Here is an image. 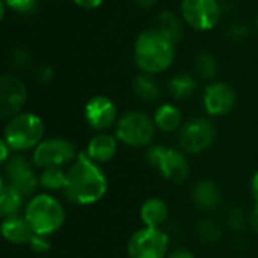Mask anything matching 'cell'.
<instances>
[{
	"instance_id": "obj_30",
	"label": "cell",
	"mask_w": 258,
	"mask_h": 258,
	"mask_svg": "<svg viewBox=\"0 0 258 258\" xmlns=\"http://www.w3.org/2000/svg\"><path fill=\"white\" fill-rule=\"evenodd\" d=\"M29 246H30V249H32L35 254H45V252L50 251L51 243H50L48 236L35 234V236L32 237V240L29 242Z\"/></svg>"
},
{
	"instance_id": "obj_1",
	"label": "cell",
	"mask_w": 258,
	"mask_h": 258,
	"mask_svg": "<svg viewBox=\"0 0 258 258\" xmlns=\"http://www.w3.org/2000/svg\"><path fill=\"white\" fill-rule=\"evenodd\" d=\"M107 178L101 166L80 151L67 169V181L62 190L68 203L74 206H92L107 192Z\"/></svg>"
},
{
	"instance_id": "obj_4",
	"label": "cell",
	"mask_w": 258,
	"mask_h": 258,
	"mask_svg": "<svg viewBox=\"0 0 258 258\" xmlns=\"http://www.w3.org/2000/svg\"><path fill=\"white\" fill-rule=\"evenodd\" d=\"M45 135L42 119L30 112H21L11 118L5 127L3 141L9 145L12 153H23L35 150Z\"/></svg>"
},
{
	"instance_id": "obj_7",
	"label": "cell",
	"mask_w": 258,
	"mask_h": 258,
	"mask_svg": "<svg viewBox=\"0 0 258 258\" xmlns=\"http://www.w3.org/2000/svg\"><path fill=\"white\" fill-rule=\"evenodd\" d=\"M169 254V234L163 228L142 227L127 242L128 258H166Z\"/></svg>"
},
{
	"instance_id": "obj_15",
	"label": "cell",
	"mask_w": 258,
	"mask_h": 258,
	"mask_svg": "<svg viewBox=\"0 0 258 258\" xmlns=\"http://www.w3.org/2000/svg\"><path fill=\"white\" fill-rule=\"evenodd\" d=\"M192 201L197 209L204 213L215 212L222 203V192L218 183L213 180L204 178L200 180L192 189Z\"/></svg>"
},
{
	"instance_id": "obj_20",
	"label": "cell",
	"mask_w": 258,
	"mask_h": 258,
	"mask_svg": "<svg viewBox=\"0 0 258 258\" xmlns=\"http://www.w3.org/2000/svg\"><path fill=\"white\" fill-rule=\"evenodd\" d=\"M0 184H2V187H0V215H2V218L5 219V218L20 215L23 204H24V198L14 187H11L3 178H0Z\"/></svg>"
},
{
	"instance_id": "obj_12",
	"label": "cell",
	"mask_w": 258,
	"mask_h": 258,
	"mask_svg": "<svg viewBox=\"0 0 258 258\" xmlns=\"http://www.w3.org/2000/svg\"><path fill=\"white\" fill-rule=\"evenodd\" d=\"M26 86L24 83L11 74H5L0 79V116L2 119H11L21 113L26 103Z\"/></svg>"
},
{
	"instance_id": "obj_5",
	"label": "cell",
	"mask_w": 258,
	"mask_h": 258,
	"mask_svg": "<svg viewBox=\"0 0 258 258\" xmlns=\"http://www.w3.org/2000/svg\"><path fill=\"white\" fill-rule=\"evenodd\" d=\"M147 162L165 180L174 184H183L190 174V165L183 150L168 148L165 145H151L147 150Z\"/></svg>"
},
{
	"instance_id": "obj_6",
	"label": "cell",
	"mask_w": 258,
	"mask_h": 258,
	"mask_svg": "<svg viewBox=\"0 0 258 258\" xmlns=\"http://www.w3.org/2000/svg\"><path fill=\"white\" fill-rule=\"evenodd\" d=\"M156 128L154 119H151L147 113L132 110L118 119L115 136L127 147L145 148L151 145L156 136Z\"/></svg>"
},
{
	"instance_id": "obj_11",
	"label": "cell",
	"mask_w": 258,
	"mask_h": 258,
	"mask_svg": "<svg viewBox=\"0 0 258 258\" xmlns=\"http://www.w3.org/2000/svg\"><path fill=\"white\" fill-rule=\"evenodd\" d=\"M183 18L187 24L198 30H210L216 26L221 15L218 0H183Z\"/></svg>"
},
{
	"instance_id": "obj_14",
	"label": "cell",
	"mask_w": 258,
	"mask_h": 258,
	"mask_svg": "<svg viewBox=\"0 0 258 258\" xmlns=\"http://www.w3.org/2000/svg\"><path fill=\"white\" fill-rule=\"evenodd\" d=\"M204 107L210 116H224L231 112L236 104V94L234 89L224 83L216 82L206 88L204 92Z\"/></svg>"
},
{
	"instance_id": "obj_24",
	"label": "cell",
	"mask_w": 258,
	"mask_h": 258,
	"mask_svg": "<svg viewBox=\"0 0 258 258\" xmlns=\"http://www.w3.org/2000/svg\"><path fill=\"white\" fill-rule=\"evenodd\" d=\"M169 92L177 100H186L197 91V82L190 74H177L168 83Z\"/></svg>"
},
{
	"instance_id": "obj_8",
	"label": "cell",
	"mask_w": 258,
	"mask_h": 258,
	"mask_svg": "<svg viewBox=\"0 0 258 258\" xmlns=\"http://www.w3.org/2000/svg\"><path fill=\"white\" fill-rule=\"evenodd\" d=\"M2 178L18 194H21L24 200L36 195V190L39 187V180L38 175L35 174L33 162L21 156L20 153L12 154L3 163Z\"/></svg>"
},
{
	"instance_id": "obj_21",
	"label": "cell",
	"mask_w": 258,
	"mask_h": 258,
	"mask_svg": "<svg viewBox=\"0 0 258 258\" xmlns=\"http://www.w3.org/2000/svg\"><path fill=\"white\" fill-rule=\"evenodd\" d=\"M133 89L138 98L147 103H154L160 98V88L156 83V80L151 77V74H139L136 76L133 82Z\"/></svg>"
},
{
	"instance_id": "obj_32",
	"label": "cell",
	"mask_w": 258,
	"mask_h": 258,
	"mask_svg": "<svg viewBox=\"0 0 258 258\" xmlns=\"http://www.w3.org/2000/svg\"><path fill=\"white\" fill-rule=\"evenodd\" d=\"M166 258H197V255L186 248H177V249L171 251Z\"/></svg>"
},
{
	"instance_id": "obj_29",
	"label": "cell",
	"mask_w": 258,
	"mask_h": 258,
	"mask_svg": "<svg viewBox=\"0 0 258 258\" xmlns=\"http://www.w3.org/2000/svg\"><path fill=\"white\" fill-rule=\"evenodd\" d=\"M3 2L8 8H11L18 14H29L38 5V0H3Z\"/></svg>"
},
{
	"instance_id": "obj_35",
	"label": "cell",
	"mask_w": 258,
	"mask_h": 258,
	"mask_svg": "<svg viewBox=\"0 0 258 258\" xmlns=\"http://www.w3.org/2000/svg\"><path fill=\"white\" fill-rule=\"evenodd\" d=\"M248 225L258 233V204H254V209L251 212V215L248 216Z\"/></svg>"
},
{
	"instance_id": "obj_28",
	"label": "cell",
	"mask_w": 258,
	"mask_h": 258,
	"mask_svg": "<svg viewBox=\"0 0 258 258\" xmlns=\"http://www.w3.org/2000/svg\"><path fill=\"white\" fill-rule=\"evenodd\" d=\"M11 63L18 70H27L32 65V59L24 48L15 47L11 50Z\"/></svg>"
},
{
	"instance_id": "obj_37",
	"label": "cell",
	"mask_w": 258,
	"mask_h": 258,
	"mask_svg": "<svg viewBox=\"0 0 258 258\" xmlns=\"http://www.w3.org/2000/svg\"><path fill=\"white\" fill-rule=\"evenodd\" d=\"M251 194H252V198H254L255 204H258V171L251 178Z\"/></svg>"
},
{
	"instance_id": "obj_16",
	"label": "cell",
	"mask_w": 258,
	"mask_h": 258,
	"mask_svg": "<svg viewBox=\"0 0 258 258\" xmlns=\"http://www.w3.org/2000/svg\"><path fill=\"white\" fill-rule=\"evenodd\" d=\"M116 151H118V138L104 132L92 136L86 147V156L98 165L110 162L115 157Z\"/></svg>"
},
{
	"instance_id": "obj_17",
	"label": "cell",
	"mask_w": 258,
	"mask_h": 258,
	"mask_svg": "<svg viewBox=\"0 0 258 258\" xmlns=\"http://www.w3.org/2000/svg\"><path fill=\"white\" fill-rule=\"evenodd\" d=\"M2 236L11 245H29L35 236L32 227L29 225L24 216H11L5 218L2 222Z\"/></svg>"
},
{
	"instance_id": "obj_3",
	"label": "cell",
	"mask_w": 258,
	"mask_h": 258,
	"mask_svg": "<svg viewBox=\"0 0 258 258\" xmlns=\"http://www.w3.org/2000/svg\"><path fill=\"white\" fill-rule=\"evenodd\" d=\"M24 218L35 234L51 236L62 228L67 215L62 203L44 192L29 198L24 207Z\"/></svg>"
},
{
	"instance_id": "obj_2",
	"label": "cell",
	"mask_w": 258,
	"mask_h": 258,
	"mask_svg": "<svg viewBox=\"0 0 258 258\" xmlns=\"http://www.w3.org/2000/svg\"><path fill=\"white\" fill-rule=\"evenodd\" d=\"M175 42L157 29L142 32L135 44V59L138 67L147 74H157L168 70L175 57Z\"/></svg>"
},
{
	"instance_id": "obj_31",
	"label": "cell",
	"mask_w": 258,
	"mask_h": 258,
	"mask_svg": "<svg viewBox=\"0 0 258 258\" xmlns=\"http://www.w3.org/2000/svg\"><path fill=\"white\" fill-rule=\"evenodd\" d=\"M53 77H54V71H53V68L51 67H48V65H41L38 70H36V79L41 82V83H50L51 80H53Z\"/></svg>"
},
{
	"instance_id": "obj_13",
	"label": "cell",
	"mask_w": 258,
	"mask_h": 258,
	"mask_svg": "<svg viewBox=\"0 0 258 258\" xmlns=\"http://www.w3.org/2000/svg\"><path fill=\"white\" fill-rule=\"evenodd\" d=\"M85 119L92 130L101 133L118 122V109L109 97L95 95L85 106Z\"/></svg>"
},
{
	"instance_id": "obj_33",
	"label": "cell",
	"mask_w": 258,
	"mask_h": 258,
	"mask_svg": "<svg viewBox=\"0 0 258 258\" xmlns=\"http://www.w3.org/2000/svg\"><path fill=\"white\" fill-rule=\"evenodd\" d=\"M248 35V27L246 26H242V24H237V26H233L230 29V36L231 38H236V39H242Z\"/></svg>"
},
{
	"instance_id": "obj_34",
	"label": "cell",
	"mask_w": 258,
	"mask_h": 258,
	"mask_svg": "<svg viewBox=\"0 0 258 258\" xmlns=\"http://www.w3.org/2000/svg\"><path fill=\"white\" fill-rule=\"evenodd\" d=\"M73 2L83 9H95L101 5L103 0H73Z\"/></svg>"
},
{
	"instance_id": "obj_26",
	"label": "cell",
	"mask_w": 258,
	"mask_h": 258,
	"mask_svg": "<svg viewBox=\"0 0 258 258\" xmlns=\"http://www.w3.org/2000/svg\"><path fill=\"white\" fill-rule=\"evenodd\" d=\"M225 227L231 231H240L245 228V225L248 224V216L245 215L243 209L237 207V206H233V207H228L224 213V218H222Z\"/></svg>"
},
{
	"instance_id": "obj_10",
	"label": "cell",
	"mask_w": 258,
	"mask_h": 258,
	"mask_svg": "<svg viewBox=\"0 0 258 258\" xmlns=\"http://www.w3.org/2000/svg\"><path fill=\"white\" fill-rule=\"evenodd\" d=\"M216 139V128L210 119L195 118L186 122L178 133V145L186 154L207 151Z\"/></svg>"
},
{
	"instance_id": "obj_23",
	"label": "cell",
	"mask_w": 258,
	"mask_h": 258,
	"mask_svg": "<svg viewBox=\"0 0 258 258\" xmlns=\"http://www.w3.org/2000/svg\"><path fill=\"white\" fill-rule=\"evenodd\" d=\"M160 33H163L166 38H169L172 42H177L183 36V26L178 20V17L169 11H165L157 18V27Z\"/></svg>"
},
{
	"instance_id": "obj_25",
	"label": "cell",
	"mask_w": 258,
	"mask_h": 258,
	"mask_svg": "<svg viewBox=\"0 0 258 258\" xmlns=\"http://www.w3.org/2000/svg\"><path fill=\"white\" fill-rule=\"evenodd\" d=\"M197 236L203 243L215 245L222 237V228L216 221L206 218V219H201L200 224L197 225Z\"/></svg>"
},
{
	"instance_id": "obj_9",
	"label": "cell",
	"mask_w": 258,
	"mask_h": 258,
	"mask_svg": "<svg viewBox=\"0 0 258 258\" xmlns=\"http://www.w3.org/2000/svg\"><path fill=\"white\" fill-rule=\"evenodd\" d=\"M76 147L71 141L65 138H50L44 139L32 154V162L38 169L62 168L70 166L77 157Z\"/></svg>"
},
{
	"instance_id": "obj_38",
	"label": "cell",
	"mask_w": 258,
	"mask_h": 258,
	"mask_svg": "<svg viewBox=\"0 0 258 258\" xmlns=\"http://www.w3.org/2000/svg\"><path fill=\"white\" fill-rule=\"evenodd\" d=\"M157 0H135V3L141 8H151Z\"/></svg>"
},
{
	"instance_id": "obj_36",
	"label": "cell",
	"mask_w": 258,
	"mask_h": 258,
	"mask_svg": "<svg viewBox=\"0 0 258 258\" xmlns=\"http://www.w3.org/2000/svg\"><path fill=\"white\" fill-rule=\"evenodd\" d=\"M11 156H12V151H11L9 145L2 139V141H0V162L5 163Z\"/></svg>"
},
{
	"instance_id": "obj_19",
	"label": "cell",
	"mask_w": 258,
	"mask_h": 258,
	"mask_svg": "<svg viewBox=\"0 0 258 258\" xmlns=\"http://www.w3.org/2000/svg\"><path fill=\"white\" fill-rule=\"evenodd\" d=\"M153 119H154L156 127L165 133H172V132H177L183 127L181 110L177 106L169 104V103L159 106L157 110L154 112Z\"/></svg>"
},
{
	"instance_id": "obj_22",
	"label": "cell",
	"mask_w": 258,
	"mask_h": 258,
	"mask_svg": "<svg viewBox=\"0 0 258 258\" xmlns=\"http://www.w3.org/2000/svg\"><path fill=\"white\" fill-rule=\"evenodd\" d=\"M38 180H39V187H42L47 194L63 190L67 181V171H63L62 168L42 169L38 174Z\"/></svg>"
},
{
	"instance_id": "obj_18",
	"label": "cell",
	"mask_w": 258,
	"mask_h": 258,
	"mask_svg": "<svg viewBox=\"0 0 258 258\" xmlns=\"http://www.w3.org/2000/svg\"><path fill=\"white\" fill-rule=\"evenodd\" d=\"M139 219L144 227L162 228L169 219V206L162 198H157V197L148 198L141 206Z\"/></svg>"
},
{
	"instance_id": "obj_27",
	"label": "cell",
	"mask_w": 258,
	"mask_h": 258,
	"mask_svg": "<svg viewBox=\"0 0 258 258\" xmlns=\"http://www.w3.org/2000/svg\"><path fill=\"white\" fill-rule=\"evenodd\" d=\"M195 67H197V73L203 79H213L216 76V73H218L216 59H215V56H212L207 51H203V53L198 54Z\"/></svg>"
}]
</instances>
